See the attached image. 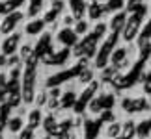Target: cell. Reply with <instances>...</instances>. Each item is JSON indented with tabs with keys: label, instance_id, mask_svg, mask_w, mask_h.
I'll return each instance as SVG.
<instances>
[{
	"label": "cell",
	"instance_id": "22",
	"mask_svg": "<svg viewBox=\"0 0 151 139\" xmlns=\"http://www.w3.org/2000/svg\"><path fill=\"white\" fill-rule=\"evenodd\" d=\"M91 80H93V72H91L90 69H84V71L78 74V82L80 84H90Z\"/></svg>",
	"mask_w": 151,
	"mask_h": 139
},
{
	"label": "cell",
	"instance_id": "42",
	"mask_svg": "<svg viewBox=\"0 0 151 139\" xmlns=\"http://www.w3.org/2000/svg\"><path fill=\"white\" fill-rule=\"evenodd\" d=\"M0 54H2V50H0Z\"/></svg>",
	"mask_w": 151,
	"mask_h": 139
},
{
	"label": "cell",
	"instance_id": "9",
	"mask_svg": "<svg viewBox=\"0 0 151 139\" xmlns=\"http://www.w3.org/2000/svg\"><path fill=\"white\" fill-rule=\"evenodd\" d=\"M39 124H41V111H39V109H32V111L28 113V128L34 130V128H37Z\"/></svg>",
	"mask_w": 151,
	"mask_h": 139
},
{
	"label": "cell",
	"instance_id": "14",
	"mask_svg": "<svg viewBox=\"0 0 151 139\" xmlns=\"http://www.w3.org/2000/svg\"><path fill=\"white\" fill-rule=\"evenodd\" d=\"M21 60L22 61H28V60H32L34 56H36V52H34V48H32V45H22L21 46Z\"/></svg>",
	"mask_w": 151,
	"mask_h": 139
},
{
	"label": "cell",
	"instance_id": "8",
	"mask_svg": "<svg viewBox=\"0 0 151 139\" xmlns=\"http://www.w3.org/2000/svg\"><path fill=\"white\" fill-rule=\"evenodd\" d=\"M104 13V8L97 2V0H90V4H88V15H90V19H99V17Z\"/></svg>",
	"mask_w": 151,
	"mask_h": 139
},
{
	"label": "cell",
	"instance_id": "27",
	"mask_svg": "<svg viewBox=\"0 0 151 139\" xmlns=\"http://www.w3.org/2000/svg\"><path fill=\"white\" fill-rule=\"evenodd\" d=\"M19 61H21V56H17V54L9 56V57H8V67H9V69H13V67H19Z\"/></svg>",
	"mask_w": 151,
	"mask_h": 139
},
{
	"label": "cell",
	"instance_id": "17",
	"mask_svg": "<svg viewBox=\"0 0 151 139\" xmlns=\"http://www.w3.org/2000/svg\"><path fill=\"white\" fill-rule=\"evenodd\" d=\"M144 109H147V100L146 98H134L132 100V108H131V111H144Z\"/></svg>",
	"mask_w": 151,
	"mask_h": 139
},
{
	"label": "cell",
	"instance_id": "7",
	"mask_svg": "<svg viewBox=\"0 0 151 139\" xmlns=\"http://www.w3.org/2000/svg\"><path fill=\"white\" fill-rule=\"evenodd\" d=\"M45 22L43 19H34L32 22H28L26 24V28H24V32L28 33V35H37V33H41V30L45 28Z\"/></svg>",
	"mask_w": 151,
	"mask_h": 139
},
{
	"label": "cell",
	"instance_id": "19",
	"mask_svg": "<svg viewBox=\"0 0 151 139\" xmlns=\"http://www.w3.org/2000/svg\"><path fill=\"white\" fill-rule=\"evenodd\" d=\"M88 109L91 113H99L101 109H103V102H101V96H97V98H91L90 104H88Z\"/></svg>",
	"mask_w": 151,
	"mask_h": 139
},
{
	"label": "cell",
	"instance_id": "15",
	"mask_svg": "<svg viewBox=\"0 0 151 139\" xmlns=\"http://www.w3.org/2000/svg\"><path fill=\"white\" fill-rule=\"evenodd\" d=\"M134 132H136V126H134V123H132V121H129V123H125V124H123V130H121V137H123V139H129V137L134 135Z\"/></svg>",
	"mask_w": 151,
	"mask_h": 139
},
{
	"label": "cell",
	"instance_id": "30",
	"mask_svg": "<svg viewBox=\"0 0 151 139\" xmlns=\"http://www.w3.org/2000/svg\"><path fill=\"white\" fill-rule=\"evenodd\" d=\"M19 76H21V69L19 67H13L9 71V80H19Z\"/></svg>",
	"mask_w": 151,
	"mask_h": 139
},
{
	"label": "cell",
	"instance_id": "25",
	"mask_svg": "<svg viewBox=\"0 0 151 139\" xmlns=\"http://www.w3.org/2000/svg\"><path fill=\"white\" fill-rule=\"evenodd\" d=\"M101 102H103V109H110L114 106V96L112 95H104V96H101Z\"/></svg>",
	"mask_w": 151,
	"mask_h": 139
},
{
	"label": "cell",
	"instance_id": "11",
	"mask_svg": "<svg viewBox=\"0 0 151 139\" xmlns=\"http://www.w3.org/2000/svg\"><path fill=\"white\" fill-rule=\"evenodd\" d=\"M60 102H62V108H71V106L77 104V95H75L73 91H67V93H63V95H62Z\"/></svg>",
	"mask_w": 151,
	"mask_h": 139
},
{
	"label": "cell",
	"instance_id": "20",
	"mask_svg": "<svg viewBox=\"0 0 151 139\" xmlns=\"http://www.w3.org/2000/svg\"><path fill=\"white\" fill-rule=\"evenodd\" d=\"M123 4H125V0H110V2L104 6V13L106 11H118L123 8Z\"/></svg>",
	"mask_w": 151,
	"mask_h": 139
},
{
	"label": "cell",
	"instance_id": "23",
	"mask_svg": "<svg viewBox=\"0 0 151 139\" xmlns=\"http://www.w3.org/2000/svg\"><path fill=\"white\" fill-rule=\"evenodd\" d=\"M49 93H45V91H41V93H37V95H36V104H37V106L39 108H41V106H47V104H49Z\"/></svg>",
	"mask_w": 151,
	"mask_h": 139
},
{
	"label": "cell",
	"instance_id": "5",
	"mask_svg": "<svg viewBox=\"0 0 151 139\" xmlns=\"http://www.w3.org/2000/svg\"><path fill=\"white\" fill-rule=\"evenodd\" d=\"M69 6H71V15L77 21L82 19L84 13H86V9H88V6H86L84 0H69Z\"/></svg>",
	"mask_w": 151,
	"mask_h": 139
},
{
	"label": "cell",
	"instance_id": "21",
	"mask_svg": "<svg viewBox=\"0 0 151 139\" xmlns=\"http://www.w3.org/2000/svg\"><path fill=\"white\" fill-rule=\"evenodd\" d=\"M121 130H123V128H121L118 123H112V124L106 128V135H108V137H118V135L121 134Z\"/></svg>",
	"mask_w": 151,
	"mask_h": 139
},
{
	"label": "cell",
	"instance_id": "33",
	"mask_svg": "<svg viewBox=\"0 0 151 139\" xmlns=\"http://www.w3.org/2000/svg\"><path fill=\"white\" fill-rule=\"evenodd\" d=\"M104 32H106V26H104L103 22H101V24H97V26H95V30H93V33H97L99 37H103V35H104Z\"/></svg>",
	"mask_w": 151,
	"mask_h": 139
},
{
	"label": "cell",
	"instance_id": "26",
	"mask_svg": "<svg viewBox=\"0 0 151 139\" xmlns=\"http://www.w3.org/2000/svg\"><path fill=\"white\" fill-rule=\"evenodd\" d=\"M58 15H60V13H58L56 9H52V8H50V9L47 11V13H45V17H43V21H45V22H54V19H56Z\"/></svg>",
	"mask_w": 151,
	"mask_h": 139
},
{
	"label": "cell",
	"instance_id": "29",
	"mask_svg": "<svg viewBox=\"0 0 151 139\" xmlns=\"http://www.w3.org/2000/svg\"><path fill=\"white\" fill-rule=\"evenodd\" d=\"M49 96H50V98H58V100H60V98H62V91H60V87H52V89L49 91Z\"/></svg>",
	"mask_w": 151,
	"mask_h": 139
},
{
	"label": "cell",
	"instance_id": "4",
	"mask_svg": "<svg viewBox=\"0 0 151 139\" xmlns=\"http://www.w3.org/2000/svg\"><path fill=\"white\" fill-rule=\"evenodd\" d=\"M58 41L62 45H65V46H73V45H77V33H75V30H71V28H63V30L58 33Z\"/></svg>",
	"mask_w": 151,
	"mask_h": 139
},
{
	"label": "cell",
	"instance_id": "39",
	"mask_svg": "<svg viewBox=\"0 0 151 139\" xmlns=\"http://www.w3.org/2000/svg\"><path fill=\"white\" fill-rule=\"evenodd\" d=\"M138 4H140V0H129V11H132V8Z\"/></svg>",
	"mask_w": 151,
	"mask_h": 139
},
{
	"label": "cell",
	"instance_id": "24",
	"mask_svg": "<svg viewBox=\"0 0 151 139\" xmlns=\"http://www.w3.org/2000/svg\"><path fill=\"white\" fill-rule=\"evenodd\" d=\"M116 67H110V69H103V74H101V78H103V82H108V80H114L116 76Z\"/></svg>",
	"mask_w": 151,
	"mask_h": 139
},
{
	"label": "cell",
	"instance_id": "31",
	"mask_svg": "<svg viewBox=\"0 0 151 139\" xmlns=\"http://www.w3.org/2000/svg\"><path fill=\"white\" fill-rule=\"evenodd\" d=\"M58 106H62V102L58 100V98H49V104H47L49 109H56Z\"/></svg>",
	"mask_w": 151,
	"mask_h": 139
},
{
	"label": "cell",
	"instance_id": "12",
	"mask_svg": "<svg viewBox=\"0 0 151 139\" xmlns=\"http://www.w3.org/2000/svg\"><path fill=\"white\" fill-rule=\"evenodd\" d=\"M125 57H127V48H118V50H114V52H112L110 60H112L114 67H118L119 63H123V61H125Z\"/></svg>",
	"mask_w": 151,
	"mask_h": 139
},
{
	"label": "cell",
	"instance_id": "41",
	"mask_svg": "<svg viewBox=\"0 0 151 139\" xmlns=\"http://www.w3.org/2000/svg\"><path fill=\"white\" fill-rule=\"evenodd\" d=\"M101 2H106V4H108V2H110V0H101Z\"/></svg>",
	"mask_w": 151,
	"mask_h": 139
},
{
	"label": "cell",
	"instance_id": "6",
	"mask_svg": "<svg viewBox=\"0 0 151 139\" xmlns=\"http://www.w3.org/2000/svg\"><path fill=\"white\" fill-rule=\"evenodd\" d=\"M125 26H127V15L125 13H118V15H114L112 17V21H110V28H112V32L114 33H118L121 30H125Z\"/></svg>",
	"mask_w": 151,
	"mask_h": 139
},
{
	"label": "cell",
	"instance_id": "3",
	"mask_svg": "<svg viewBox=\"0 0 151 139\" xmlns=\"http://www.w3.org/2000/svg\"><path fill=\"white\" fill-rule=\"evenodd\" d=\"M140 19H136L134 15L131 17V21H127V26H125V30H123V39L125 41H131V39H134L136 35V32H138V26H140Z\"/></svg>",
	"mask_w": 151,
	"mask_h": 139
},
{
	"label": "cell",
	"instance_id": "18",
	"mask_svg": "<svg viewBox=\"0 0 151 139\" xmlns=\"http://www.w3.org/2000/svg\"><path fill=\"white\" fill-rule=\"evenodd\" d=\"M88 28H90L88 21L80 19V21H77V24H75V33H77V35H84V33L88 32Z\"/></svg>",
	"mask_w": 151,
	"mask_h": 139
},
{
	"label": "cell",
	"instance_id": "10",
	"mask_svg": "<svg viewBox=\"0 0 151 139\" xmlns=\"http://www.w3.org/2000/svg\"><path fill=\"white\" fill-rule=\"evenodd\" d=\"M22 124H24V123H22V117H21V115H15V117L8 119V130L13 132V134L22 130Z\"/></svg>",
	"mask_w": 151,
	"mask_h": 139
},
{
	"label": "cell",
	"instance_id": "38",
	"mask_svg": "<svg viewBox=\"0 0 151 139\" xmlns=\"http://www.w3.org/2000/svg\"><path fill=\"white\" fill-rule=\"evenodd\" d=\"M0 15H8V9H6V2H0Z\"/></svg>",
	"mask_w": 151,
	"mask_h": 139
},
{
	"label": "cell",
	"instance_id": "32",
	"mask_svg": "<svg viewBox=\"0 0 151 139\" xmlns=\"http://www.w3.org/2000/svg\"><path fill=\"white\" fill-rule=\"evenodd\" d=\"M52 9H56L58 13H60V11L63 9V0H52V6H50Z\"/></svg>",
	"mask_w": 151,
	"mask_h": 139
},
{
	"label": "cell",
	"instance_id": "35",
	"mask_svg": "<svg viewBox=\"0 0 151 139\" xmlns=\"http://www.w3.org/2000/svg\"><path fill=\"white\" fill-rule=\"evenodd\" d=\"M4 128H8V117H2V115H0V134L4 132Z\"/></svg>",
	"mask_w": 151,
	"mask_h": 139
},
{
	"label": "cell",
	"instance_id": "40",
	"mask_svg": "<svg viewBox=\"0 0 151 139\" xmlns=\"http://www.w3.org/2000/svg\"><path fill=\"white\" fill-rule=\"evenodd\" d=\"M58 139H69V134H67V132H62V134L58 135Z\"/></svg>",
	"mask_w": 151,
	"mask_h": 139
},
{
	"label": "cell",
	"instance_id": "37",
	"mask_svg": "<svg viewBox=\"0 0 151 139\" xmlns=\"http://www.w3.org/2000/svg\"><path fill=\"white\" fill-rule=\"evenodd\" d=\"M4 65H8V56L0 54V67H4Z\"/></svg>",
	"mask_w": 151,
	"mask_h": 139
},
{
	"label": "cell",
	"instance_id": "1",
	"mask_svg": "<svg viewBox=\"0 0 151 139\" xmlns=\"http://www.w3.org/2000/svg\"><path fill=\"white\" fill-rule=\"evenodd\" d=\"M24 19V13L22 11H13V13H9V15H6L4 17V21L0 22V33H4V35H9L11 32L17 28V24Z\"/></svg>",
	"mask_w": 151,
	"mask_h": 139
},
{
	"label": "cell",
	"instance_id": "36",
	"mask_svg": "<svg viewBox=\"0 0 151 139\" xmlns=\"http://www.w3.org/2000/svg\"><path fill=\"white\" fill-rule=\"evenodd\" d=\"M19 139H32V130L30 128H28V130H22V134H21Z\"/></svg>",
	"mask_w": 151,
	"mask_h": 139
},
{
	"label": "cell",
	"instance_id": "16",
	"mask_svg": "<svg viewBox=\"0 0 151 139\" xmlns=\"http://www.w3.org/2000/svg\"><path fill=\"white\" fill-rule=\"evenodd\" d=\"M43 128L47 130L49 134H56V130H58V124H56V121H54V117H52V115H49V117L43 121Z\"/></svg>",
	"mask_w": 151,
	"mask_h": 139
},
{
	"label": "cell",
	"instance_id": "34",
	"mask_svg": "<svg viewBox=\"0 0 151 139\" xmlns=\"http://www.w3.org/2000/svg\"><path fill=\"white\" fill-rule=\"evenodd\" d=\"M112 119H114V115H112V111H110V109H106V111L101 115V121H104V123H110Z\"/></svg>",
	"mask_w": 151,
	"mask_h": 139
},
{
	"label": "cell",
	"instance_id": "13",
	"mask_svg": "<svg viewBox=\"0 0 151 139\" xmlns=\"http://www.w3.org/2000/svg\"><path fill=\"white\" fill-rule=\"evenodd\" d=\"M149 132H151V119L142 121V123L136 126V135H138V137H146Z\"/></svg>",
	"mask_w": 151,
	"mask_h": 139
},
{
	"label": "cell",
	"instance_id": "2",
	"mask_svg": "<svg viewBox=\"0 0 151 139\" xmlns=\"http://www.w3.org/2000/svg\"><path fill=\"white\" fill-rule=\"evenodd\" d=\"M21 41V33H13L11 37H6V41L2 43V46H0V50H2L4 56H13L17 52V45H19Z\"/></svg>",
	"mask_w": 151,
	"mask_h": 139
},
{
	"label": "cell",
	"instance_id": "28",
	"mask_svg": "<svg viewBox=\"0 0 151 139\" xmlns=\"http://www.w3.org/2000/svg\"><path fill=\"white\" fill-rule=\"evenodd\" d=\"M63 26H65V28H69V26H71V24H77V19H75V17L73 15H65V17H63Z\"/></svg>",
	"mask_w": 151,
	"mask_h": 139
}]
</instances>
